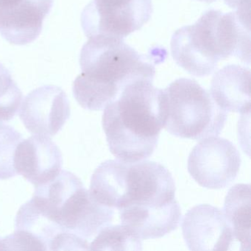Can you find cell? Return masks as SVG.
<instances>
[{
  "mask_svg": "<svg viewBox=\"0 0 251 251\" xmlns=\"http://www.w3.org/2000/svg\"><path fill=\"white\" fill-rule=\"evenodd\" d=\"M152 0H92L81 14L88 38L123 39L146 24L152 14Z\"/></svg>",
  "mask_w": 251,
  "mask_h": 251,
  "instance_id": "6",
  "label": "cell"
},
{
  "mask_svg": "<svg viewBox=\"0 0 251 251\" xmlns=\"http://www.w3.org/2000/svg\"><path fill=\"white\" fill-rule=\"evenodd\" d=\"M251 70L242 66H226L211 80L210 94L219 107L229 112L250 114Z\"/></svg>",
  "mask_w": 251,
  "mask_h": 251,
  "instance_id": "12",
  "label": "cell"
},
{
  "mask_svg": "<svg viewBox=\"0 0 251 251\" xmlns=\"http://www.w3.org/2000/svg\"><path fill=\"white\" fill-rule=\"evenodd\" d=\"M250 0H225L226 5L231 8L245 9L249 7H246V2L249 3Z\"/></svg>",
  "mask_w": 251,
  "mask_h": 251,
  "instance_id": "17",
  "label": "cell"
},
{
  "mask_svg": "<svg viewBox=\"0 0 251 251\" xmlns=\"http://www.w3.org/2000/svg\"><path fill=\"white\" fill-rule=\"evenodd\" d=\"M32 199L64 231L85 240L96 236L114 218V209L98 202L81 180L67 170L36 186Z\"/></svg>",
  "mask_w": 251,
  "mask_h": 251,
  "instance_id": "3",
  "label": "cell"
},
{
  "mask_svg": "<svg viewBox=\"0 0 251 251\" xmlns=\"http://www.w3.org/2000/svg\"><path fill=\"white\" fill-rule=\"evenodd\" d=\"M81 74L73 83V95L80 106L101 111L115 100L126 86L136 80H152L155 65L123 39L89 38L80 56Z\"/></svg>",
  "mask_w": 251,
  "mask_h": 251,
  "instance_id": "2",
  "label": "cell"
},
{
  "mask_svg": "<svg viewBox=\"0 0 251 251\" xmlns=\"http://www.w3.org/2000/svg\"><path fill=\"white\" fill-rule=\"evenodd\" d=\"M71 114L64 91L52 85L41 86L25 98L20 117L30 133L52 137L64 127Z\"/></svg>",
  "mask_w": 251,
  "mask_h": 251,
  "instance_id": "8",
  "label": "cell"
},
{
  "mask_svg": "<svg viewBox=\"0 0 251 251\" xmlns=\"http://www.w3.org/2000/svg\"><path fill=\"white\" fill-rule=\"evenodd\" d=\"M163 95L167 114L164 127L170 134L202 140L221 133L227 111L196 80L177 79L163 89Z\"/></svg>",
  "mask_w": 251,
  "mask_h": 251,
  "instance_id": "4",
  "label": "cell"
},
{
  "mask_svg": "<svg viewBox=\"0 0 251 251\" xmlns=\"http://www.w3.org/2000/svg\"><path fill=\"white\" fill-rule=\"evenodd\" d=\"M171 52L177 65L192 75L212 74L220 60L233 55L231 34L223 12L208 10L193 25L176 30Z\"/></svg>",
  "mask_w": 251,
  "mask_h": 251,
  "instance_id": "5",
  "label": "cell"
},
{
  "mask_svg": "<svg viewBox=\"0 0 251 251\" xmlns=\"http://www.w3.org/2000/svg\"><path fill=\"white\" fill-rule=\"evenodd\" d=\"M23 92L10 72L0 64V122L12 120L20 109Z\"/></svg>",
  "mask_w": 251,
  "mask_h": 251,
  "instance_id": "15",
  "label": "cell"
},
{
  "mask_svg": "<svg viewBox=\"0 0 251 251\" xmlns=\"http://www.w3.org/2000/svg\"><path fill=\"white\" fill-rule=\"evenodd\" d=\"M181 226L190 251H226L234 243L224 213L213 205L201 204L191 208L185 214Z\"/></svg>",
  "mask_w": 251,
  "mask_h": 251,
  "instance_id": "9",
  "label": "cell"
},
{
  "mask_svg": "<svg viewBox=\"0 0 251 251\" xmlns=\"http://www.w3.org/2000/svg\"><path fill=\"white\" fill-rule=\"evenodd\" d=\"M90 251H142V239L123 224L104 227L89 245Z\"/></svg>",
  "mask_w": 251,
  "mask_h": 251,
  "instance_id": "14",
  "label": "cell"
},
{
  "mask_svg": "<svg viewBox=\"0 0 251 251\" xmlns=\"http://www.w3.org/2000/svg\"><path fill=\"white\" fill-rule=\"evenodd\" d=\"M62 165L61 151L50 137L31 136L21 141L16 149V172L35 187L53 180L59 174Z\"/></svg>",
  "mask_w": 251,
  "mask_h": 251,
  "instance_id": "11",
  "label": "cell"
},
{
  "mask_svg": "<svg viewBox=\"0 0 251 251\" xmlns=\"http://www.w3.org/2000/svg\"><path fill=\"white\" fill-rule=\"evenodd\" d=\"M241 162L240 154L231 142L211 136L193 148L188 159V171L200 186L220 189L233 183Z\"/></svg>",
  "mask_w": 251,
  "mask_h": 251,
  "instance_id": "7",
  "label": "cell"
},
{
  "mask_svg": "<svg viewBox=\"0 0 251 251\" xmlns=\"http://www.w3.org/2000/svg\"><path fill=\"white\" fill-rule=\"evenodd\" d=\"M52 4L53 0H0V33L13 45L32 43Z\"/></svg>",
  "mask_w": 251,
  "mask_h": 251,
  "instance_id": "10",
  "label": "cell"
},
{
  "mask_svg": "<svg viewBox=\"0 0 251 251\" xmlns=\"http://www.w3.org/2000/svg\"><path fill=\"white\" fill-rule=\"evenodd\" d=\"M200 2H207V3H211V2H216L217 0H198Z\"/></svg>",
  "mask_w": 251,
  "mask_h": 251,
  "instance_id": "18",
  "label": "cell"
},
{
  "mask_svg": "<svg viewBox=\"0 0 251 251\" xmlns=\"http://www.w3.org/2000/svg\"><path fill=\"white\" fill-rule=\"evenodd\" d=\"M251 185H235L225 201L224 213L240 251L251 250Z\"/></svg>",
  "mask_w": 251,
  "mask_h": 251,
  "instance_id": "13",
  "label": "cell"
},
{
  "mask_svg": "<svg viewBox=\"0 0 251 251\" xmlns=\"http://www.w3.org/2000/svg\"><path fill=\"white\" fill-rule=\"evenodd\" d=\"M23 136L8 125L0 123V180H7L17 175L14 155Z\"/></svg>",
  "mask_w": 251,
  "mask_h": 251,
  "instance_id": "16",
  "label": "cell"
},
{
  "mask_svg": "<svg viewBox=\"0 0 251 251\" xmlns=\"http://www.w3.org/2000/svg\"><path fill=\"white\" fill-rule=\"evenodd\" d=\"M163 89L152 80L127 85L105 106L102 127L111 153L120 161L136 163L152 155L166 121Z\"/></svg>",
  "mask_w": 251,
  "mask_h": 251,
  "instance_id": "1",
  "label": "cell"
}]
</instances>
